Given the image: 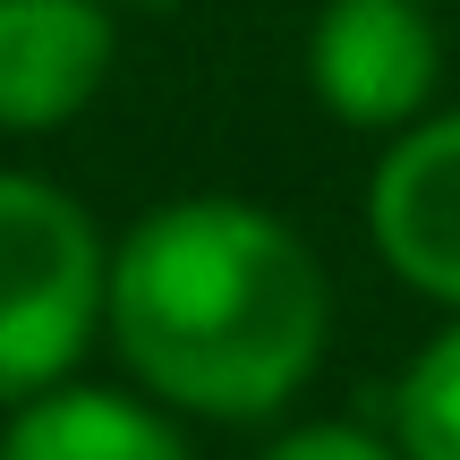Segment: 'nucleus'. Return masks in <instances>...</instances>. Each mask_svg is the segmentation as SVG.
Instances as JSON below:
<instances>
[{
  "label": "nucleus",
  "instance_id": "obj_1",
  "mask_svg": "<svg viewBox=\"0 0 460 460\" xmlns=\"http://www.w3.org/2000/svg\"><path fill=\"white\" fill-rule=\"evenodd\" d=\"M102 341L171 418L264 427L332 349V273L256 197H171L111 239Z\"/></svg>",
  "mask_w": 460,
  "mask_h": 460
},
{
  "label": "nucleus",
  "instance_id": "obj_2",
  "mask_svg": "<svg viewBox=\"0 0 460 460\" xmlns=\"http://www.w3.org/2000/svg\"><path fill=\"white\" fill-rule=\"evenodd\" d=\"M111 298L102 222L43 171H0V410L77 376Z\"/></svg>",
  "mask_w": 460,
  "mask_h": 460
},
{
  "label": "nucleus",
  "instance_id": "obj_3",
  "mask_svg": "<svg viewBox=\"0 0 460 460\" xmlns=\"http://www.w3.org/2000/svg\"><path fill=\"white\" fill-rule=\"evenodd\" d=\"M307 94L358 137H401L444 94V26L427 0H324L307 17Z\"/></svg>",
  "mask_w": 460,
  "mask_h": 460
},
{
  "label": "nucleus",
  "instance_id": "obj_4",
  "mask_svg": "<svg viewBox=\"0 0 460 460\" xmlns=\"http://www.w3.org/2000/svg\"><path fill=\"white\" fill-rule=\"evenodd\" d=\"M367 247L410 298L460 315V111L384 137L367 171Z\"/></svg>",
  "mask_w": 460,
  "mask_h": 460
},
{
  "label": "nucleus",
  "instance_id": "obj_5",
  "mask_svg": "<svg viewBox=\"0 0 460 460\" xmlns=\"http://www.w3.org/2000/svg\"><path fill=\"white\" fill-rule=\"evenodd\" d=\"M111 0H0V137L68 128L111 77Z\"/></svg>",
  "mask_w": 460,
  "mask_h": 460
},
{
  "label": "nucleus",
  "instance_id": "obj_6",
  "mask_svg": "<svg viewBox=\"0 0 460 460\" xmlns=\"http://www.w3.org/2000/svg\"><path fill=\"white\" fill-rule=\"evenodd\" d=\"M0 460H197V444L137 384H77L68 376V384L9 410Z\"/></svg>",
  "mask_w": 460,
  "mask_h": 460
},
{
  "label": "nucleus",
  "instance_id": "obj_7",
  "mask_svg": "<svg viewBox=\"0 0 460 460\" xmlns=\"http://www.w3.org/2000/svg\"><path fill=\"white\" fill-rule=\"evenodd\" d=\"M393 444L401 460H460V315L418 341L393 384Z\"/></svg>",
  "mask_w": 460,
  "mask_h": 460
},
{
  "label": "nucleus",
  "instance_id": "obj_8",
  "mask_svg": "<svg viewBox=\"0 0 460 460\" xmlns=\"http://www.w3.org/2000/svg\"><path fill=\"white\" fill-rule=\"evenodd\" d=\"M256 460H401V444L393 427H367V418H298Z\"/></svg>",
  "mask_w": 460,
  "mask_h": 460
},
{
  "label": "nucleus",
  "instance_id": "obj_9",
  "mask_svg": "<svg viewBox=\"0 0 460 460\" xmlns=\"http://www.w3.org/2000/svg\"><path fill=\"white\" fill-rule=\"evenodd\" d=\"M111 9H163V0H111Z\"/></svg>",
  "mask_w": 460,
  "mask_h": 460
},
{
  "label": "nucleus",
  "instance_id": "obj_10",
  "mask_svg": "<svg viewBox=\"0 0 460 460\" xmlns=\"http://www.w3.org/2000/svg\"><path fill=\"white\" fill-rule=\"evenodd\" d=\"M427 9H444V0H427Z\"/></svg>",
  "mask_w": 460,
  "mask_h": 460
}]
</instances>
